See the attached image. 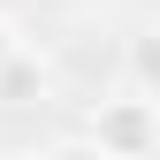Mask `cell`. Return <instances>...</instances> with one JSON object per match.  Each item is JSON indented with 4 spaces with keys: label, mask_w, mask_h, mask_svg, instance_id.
Returning a JSON list of instances; mask_svg holds the SVG:
<instances>
[{
    "label": "cell",
    "mask_w": 160,
    "mask_h": 160,
    "mask_svg": "<svg viewBox=\"0 0 160 160\" xmlns=\"http://www.w3.org/2000/svg\"><path fill=\"white\" fill-rule=\"evenodd\" d=\"M84 145L92 152H122V160H137V152H160V92H114V99H99L92 107V130H84Z\"/></svg>",
    "instance_id": "cell-1"
},
{
    "label": "cell",
    "mask_w": 160,
    "mask_h": 160,
    "mask_svg": "<svg viewBox=\"0 0 160 160\" xmlns=\"http://www.w3.org/2000/svg\"><path fill=\"white\" fill-rule=\"evenodd\" d=\"M46 92H53V69H46V53L15 46L8 61H0V107H38Z\"/></svg>",
    "instance_id": "cell-2"
},
{
    "label": "cell",
    "mask_w": 160,
    "mask_h": 160,
    "mask_svg": "<svg viewBox=\"0 0 160 160\" xmlns=\"http://www.w3.org/2000/svg\"><path fill=\"white\" fill-rule=\"evenodd\" d=\"M122 69H130L137 92H160V23H145V31L122 46Z\"/></svg>",
    "instance_id": "cell-3"
},
{
    "label": "cell",
    "mask_w": 160,
    "mask_h": 160,
    "mask_svg": "<svg viewBox=\"0 0 160 160\" xmlns=\"http://www.w3.org/2000/svg\"><path fill=\"white\" fill-rule=\"evenodd\" d=\"M15 46H23V38H15V23H8V15H0V61H8Z\"/></svg>",
    "instance_id": "cell-4"
}]
</instances>
